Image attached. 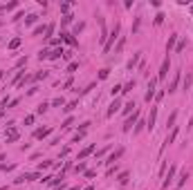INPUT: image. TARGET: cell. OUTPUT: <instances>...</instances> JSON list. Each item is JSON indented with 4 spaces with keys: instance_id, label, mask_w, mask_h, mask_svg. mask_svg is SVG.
I'll use <instances>...</instances> for the list:
<instances>
[{
    "instance_id": "obj_43",
    "label": "cell",
    "mask_w": 193,
    "mask_h": 190,
    "mask_svg": "<svg viewBox=\"0 0 193 190\" xmlns=\"http://www.w3.org/2000/svg\"><path fill=\"white\" fill-rule=\"evenodd\" d=\"M34 123V114H29V116H25V125H32Z\"/></svg>"
},
{
    "instance_id": "obj_12",
    "label": "cell",
    "mask_w": 193,
    "mask_h": 190,
    "mask_svg": "<svg viewBox=\"0 0 193 190\" xmlns=\"http://www.w3.org/2000/svg\"><path fill=\"white\" fill-rule=\"evenodd\" d=\"M49 128H38L36 132H34V139H45V136H49Z\"/></svg>"
},
{
    "instance_id": "obj_28",
    "label": "cell",
    "mask_w": 193,
    "mask_h": 190,
    "mask_svg": "<svg viewBox=\"0 0 193 190\" xmlns=\"http://www.w3.org/2000/svg\"><path fill=\"white\" fill-rule=\"evenodd\" d=\"M124 45H126V40H124V38H119V43H117V47H115V54H119V51L124 49Z\"/></svg>"
},
{
    "instance_id": "obj_40",
    "label": "cell",
    "mask_w": 193,
    "mask_h": 190,
    "mask_svg": "<svg viewBox=\"0 0 193 190\" xmlns=\"http://www.w3.org/2000/svg\"><path fill=\"white\" fill-rule=\"evenodd\" d=\"M133 107H135V103H128V105L124 107V114H130V110H133Z\"/></svg>"
},
{
    "instance_id": "obj_49",
    "label": "cell",
    "mask_w": 193,
    "mask_h": 190,
    "mask_svg": "<svg viewBox=\"0 0 193 190\" xmlns=\"http://www.w3.org/2000/svg\"><path fill=\"white\" fill-rule=\"evenodd\" d=\"M70 190H79V188H70Z\"/></svg>"
},
{
    "instance_id": "obj_30",
    "label": "cell",
    "mask_w": 193,
    "mask_h": 190,
    "mask_svg": "<svg viewBox=\"0 0 193 190\" xmlns=\"http://www.w3.org/2000/svg\"><path fill=\"white\" fill-rule=\"evenodd\" d=\"M72 123H74V119H72V116H70V119H65V121H63V130H70V128H72Z\"/></svg>"
},
{
    "instance_id": "obj_50",
    "label": "cell",
    "mask_w": 193,
    "mask_h": 190,
    "mask_svg": "<svg viewBox=\"0 0 193 190\" xmlns=\"http://www.w3.org/2000/svg\"><path fill=\"white\" fill-rule=\"evenodd\" d=\"M0 27H2V22H0Z\"/></svg>"
},
{
    "instance_id": "obj_39",
    "label": "cell",
    "mask_w": 193,
    "mask_h": 190,
    "mask_svg": "<svg viewBox=\"0 0 193 190\" xmlns=\"http://www.w3.org/2000/svg\"><path fill=\"white\" fill-rule=\"evenodd\" d=\"M164 94H166V90H160V92L155 94V99H157V101H162V99H164Z\"/></svg>"
},
{
    "instance_id": "obj_6",
    "label": "cell",
    "mask_w": 193,
    "mask_h": 190,
    "mask_svg": "<svg viewBox=\"0 0 193 190\" xmlns=\"http://www.w3.org/2000/svg\"><path fill=\"white\" fill-rule=\"evenodd\" d=\"M119 107H121V101L115 99L110 103V107H108V112H106V116H115V112H119Z\"/></svg>"
},
{
    "instance_id": "obj_1",
    "label": "cell",
    "mask_w": 193,
    "mask_h": 190,
    "mask_svg": "<svg viewBox=\"0 0 193 190\" xmlns=\"http://www.w3.org/2000/svg\"><path fill=\"white\" fill-rule=\"evenodd\" d=\"M117 38H119V25H115V27H112V31L108 34V40H106V45H103V51H106V54L112 49V45H115Z\"/></svg>"
},
{
    "instance_id": "obj_45",
    "label": "cell",
    "mask_w": 193,
    "mask_h": 190,
    "mask_svg": "<svg viewBox=\"0 0 193 190\" xmlns=\"http://www.w3.org/2000/svg\"><path fill=\"white\" fill-rule=\"evenodd\" d=\"M94 175H96V172H94V170H86V177H88V179H92V177H94Z\"/></svg>"
},
{
    "instance_id": "obj_16",
    "label": "cell",
    "mask_w": 193,
    "mask_h": 190,
    "mask_svg": "<svg viewBox=\"0 0 193 190\" xmlns=\"http://www.w3.org/2000/svg\"><path fill=\"white\" fill-rule=\"evenodd\" d=\"M139 58H141V51H137V54H135L133 58H130V63H128V70H133V67L139 63Z\"/></svg>"
},
{
    "instance_id": "obj_7",
    "label": "cell",
    "mask_w": 193,
    "mask_h": 190,
    "mask_svg": "<svg viewBox=\"0 0 193 190\" xmlns=\"http://www.w3.org/2000/svg\"><path fill=\"white\" fill-rule=\"evenodd\" d=\"M155 119H157V107H151L148 121H146V128H148V130H153V128H155Z\"/></svg>"
},
{
    "instance_id": "obj_8",
    "label": "cell",
    "mask_w": 193,
    "mask_h": 190,
    "mask_svg": "<svg viewBox=\"0 0 193 190\" xmlns=\"http://www.w3.org/2000/svg\"><path fill=\"white\" fill-rule=\"evenodd\" d=\"M63 54H65V49H63V47H54L52 51H49V56H47V58H49V61H59Z\"/></svg>"
},
{
    "instance_id": "obj_32",
    "label": "cell",
    "mask_w": 193,
    "mask_h": 190,
    "mask_svg": "<svg viewBox=\"0 0 193 190\" xmlns=\"http://www.w3.org/2000/svg\"><path fill=\"white\" fill-rule=\"evenodd\" d=\"M164 18H166V16H164L162 11H160V14L155 16V25H162V22H164Z\"/></svg>"
},
{
    "instance_id": "obj_22",
    "label": "cell",
    "mask_w": 193,
    "mask_h": 190,
    "mask_svg": "<svg viewBox=\"0 0 193 190\" xmlns=\"http://www.w3.org/2000/svg\"><path fill=\"white\" fill-rule=\"evenodd\" d=\"M36 20H38V16H36V14H29V16L25 18V25H34Z\"/></svg>"
},
{
    "instance_id": "obj_25",
    "label": "cell",
    "mask_w": 193,
    "mask_h": 190,
    "mask_svg": "<svg viewBox=\"0 0 193 190\" xmlns=\"http://www.w3.org/2000/svg\"><path fill=\"white\" fill-rule=\"evenodd\" d=\"M76 70H79V63H76V61H74V63H70V65H67V74H74Z\"/></svg>"
},
{
    "instance_id": "obj_44",
    "label": "cell",
    "mask_w": 193,
    "mask_h": 190,
    "mask_svg": "<svg viewBox=\"0 0 193 190\" xmlns=\"http://www.w3.org/2000/svg\"><path fill=\"white\" fill-rule=\"evenodd\" d=\"M83 27H86V22H79V25L74 27V34H79V31H81V29H83Z\"/></svg>"
},
{
    "instance_id": "obj_9",
    "label": "cell",
    "mask_w": 193,
    "mask_h": 190,
    "mask_svg": "<svg viewBox=\"0 0 193 190\" xmlns=\"http://www.w3.org/2000/svg\"><path fill=\"white\" fill-rule=\"evenodd\" d=\"M121 154H124V148H117V150L112 152V154H110L108 159H106V163H108V165H112V163H115V161H117L119 157H121Z\"/></svg>"
},
{
    "instance_id": "obj_11",
    "label": "cell",
    "mask_w": 193,
    "mask_h": 190,
    "mask_svg": "<svg viewBox=\"0 0 193 190\" xmlns=\"http://www.w3.org/2000/svg\"><path fill=\"white\" fill-rule=\"evenodd\" d=\"M155 96V80H151L148 83V92H146V96H144V101L146 103H151V99Z\"/></svg>"
},
{
    "instance_id": "obj_17",
    "label": "cell",
    "mask_w": 193,
    "mask_h": 190,
    "mask_svg": "<svg viewBox=\"0 0 193 190\" xmlns=\"http://www.w3.org/2000/svg\"><path fill=\"white\" fill-rule=\"evenodd\" d=\"M175 116H178V112H171V116L166 119V128H171V130L175 128Z\"/></svg>"
},
{
    "instance_id": "obj_10",
    "label": "cell",
    "mask_w": 193,
    "mask_h": 190,
    "mask_svg": "<svg viewBox=\"0 0 193 190\" xmlns=\"http://www.w3.org/2000/svg\"><path fill=\"white\" fill-rule=\"evenodd\" d=\"M61 40H65V43H70L72 47H76V38L72 36V34H67V31H61Z\"/></svg>"
},
{
    "instance_id": "obj_19",
    "label": "cell",
    "mask_w": 193,
    "mask_h": 190,
    "mask_svg": "<svg viewBox=\"0 0 193 190\" xmlns=\"http://www.w3.org/2000/svg\"><path fill=\"white\" fill-rule=\"evenodd\" d=\"M70 9H72V2H61V11L65 16H70Z\"/></svg>"
},
{
    "instance_id": "obj_14",
    "label": "cell",
    "mask_w": 193,
    "mask_h": 190,
    "mask_svg": "<svg viewBox=\"0 0 193 190\" xmlns=\"http://www.w3.org/2000/svg\"><path fill=\"white\" fill-rule=\"evenodd\" d=\"M178 83H180V72L175 74V78L171 80V85H168V87H166V90H168V94H173V92L178 90Z\"/></svg>"
},
{
    "instance_id": "obj_18",
    "label": "cell",
    "mask_w": 193,
    "mask_h": 190,
    "mask_svg": "<svg viewBox=\"0 0 193 190\" xmlns=\"http://www.w3.org/2000/svg\"><path fill=\"white\" fill-rule=\"evenodd\" d=\"M186 179H189V172H186V170H184V172H182V175H180V179H178V183H175V186H178V188H182Z\"/></svg>"
},
{
    "instance_id": "obj_34",
    "label": "cell",
    "mask_w": 193,
    "mask_h": 190,
    "mask_svg": "<svg viewBox=\"0 0 193 190\" xmlns=\"http://www.w3.org/2000/svg\"><path fill=\"white\" fill-rule=\"evenodd\" d=\"M108 74H110V70L106 67V70H101V72H99V78H101V80H103V78H108Z\"/></svg>"
},
{
    "instance_id": "obj_21",
    "label": "cell",
    "mask_w": 193,
    "mask_h": 190,
    "mask_svg": "<svg viewBox=\"0 0 193 190\" xmlns=\"http://www.w3.org/2000/svg\"><path fill=\"white\" fill-rule=\"evenodd\" d=\"M133 90H135V80H130V83H126V85L121 87V92H124V94H126V92H133Z\"/></svg>"
},
{
    "instance_id": "obj_26",
    "label": "cell",
    "mask_w": 193,
    "mask_h": 190,
    "mask_svg": "<svg viewBox=\"0 0 193 190\" xmlns=\"http://www.w3.org/2000/svg\"><path fill=\"white\" fill-rule=\"evenodd\" d=\"M74 172L79 175V172H86V163H83V161H79V163L74 165Z\"/></svg>"
},
{
    "instance_id": "obj_47",
    "label": "cell",
    "mask_w": 193,
    "mask_h": 190,
    "mask_svg": "<svg viewBox=\"0 0 193 190\" xmlns=\"http://www.w3.org/2000/svg\"><path fill=\"white\" fill-rule=\"evenodd\" d=\"M2 76H5V72H2V70H0V80H2Z\"/></svg>"
},
{
    "instance_id": "obj_4",
    "label": "cell",
    "mask_w": 193,
    "mask_h": 190,
    "mask_svg": "<svg viewBox=\"0 0 193 190\" xmlns=\"http://www.w3.org/2000/svg\"><path fill=\"white\" fill-rule=\"evenodd\" d=\"M175 172H178V165H171V168H168V175H166V179H164V183H162V188H168L171 186V181L175 179Z\"/></svg>"
},
{
    "instance_id": "obj_23",
    "label": "cell",
    "mask_w": 193,
    "mask_h": 190,
    "mask_svg": "<svg viewBox=\"0 0 193 190\" xmlns=\"http://www.w3.org/2000/svg\"><path fill=\"white\" fill-rule=\"evenodd\" d=\"M175 40H178V34H173V36H168V43H166V49H173Z\"/></svg>"
},
{
    "instance_id": "obj_29",
    "label": "cell",
    "mask_w": 193,
    "mask_h": 190,
    "mask_svg": "<svg viewBox=\"0 0 193 190\" xmlns=\"http://www.w3.org/2000/svg\"><path fill=\"white\" fill-rule=\"evenodd\" d=\"M191 83H193V76H191V74H186V78H184V90H189Z\"/></svg>"
},
{
    "instance_id": "obj_3",
    "label": "cell",
    "mask_w": 193,
    "mask_h": 190,
    "mask_svg": "<svg viewBox=\"0 0 193 190\" xmlns=\"http://www.w3.org/2000/svg\"><path fill=\"white\" fill-rule=\"evenodd\" d=\"M168 70H171V61H168V58H164L162 67H160V74H157V80H164V78H166Z\"/></svg>"
},
{
    "instance_id": "obj_35",
    "label": "cell",
    "mask_w": 193,
    "mask_h": 190,
    "mask_svg": "<svg viewBox=\"0 0 193 190\" xmlns=\"http://www.w3.org/2000/svg\"><path fill=\"white\" fill-rule=\"evenodd\" d=\"M47 56H49V51H47V49H41V51H38V58H41V61H43V58H47Z\"/></svg>"
},
{
    "instance_id": "obj_46",
    "label": "cell",
    "mask_w": 193,
    "mask_h": 190,
    "mask_svg": "<svg viewBox=\"0 0 193 190\" xmlns=\"http://www.w3.org/2000/svg\"><path fill=\"white\" fill-rule=\"evenodd\" d=\"M83 190H94V188H92V186H86V188H83Z\"/></svg>"
},
{
    "instance_id": "obj_37",
    "label": "cell",
    "mask_w": 193,
    "mask_h": 190,
    "mask_svg": "<svg viewBox=\"0 0 193 190\" xmlns=\"http://www.w3.org/2000/svg\"><path fill=\"white\" fill-rule=\"evenodd\" d=\"M119 92H121V85H115V87H112V90H110V94H112V96H117V94H119Z\"/></svg>"
},
{
    "instance_id": "obj_36",
    "label": "cell",
    "mask_w": 193,
    "mask_h": 190,
    "mask_svg": "<svg viewBox=\"0 0 193 190\" xmlns=\"http://www.w3.org/2000/svg\"><path fill=\"white\" fill-rule=\"evenodd\" d=\"M72 18H74V16H63V18H61V22H63V25H70Z\"/></svg>"
},
{
    "instance_id": "obj_38",
    "label": "cell",
    "mask_w": 193,
    "mask_h": 190,
    "mask_svg": "<svg viewBox=\"0 0 193 190\" xmlns=\"http://www.w3.org/2000/svg\"><path fill=\"white\" fill-rule=\"evenodd\" d=\"M52 105H54V107H61V105H63V99H61V96H59V99H54Z\"/></svg>"
},
{
    "instance_id": "obj_42",
    "label": "cell",
    "mask_w": 193,
    "mask_h": 190,
    "mask_svg": "<svg viewBox=\"0 0 193 190\" xmlns=\"http://www.w3.org/2000/svg\"><path fill=\"white\" fill-rule=\"evenodd\" d=\"M27 63V56H22V58H18V63H16V67H22Z\"/></svg>"
},
{
    "instance_id": "obj_48",
    "label": "cell",
    "mask_w": 193,
    "mask_h": 190,
    "mask_svg": "<svg viewBox=\"0 0 193 190\" xmlns=\"http://www.w3.org/2000/svg\"><path fill=\"white\" fill-rule=\"evenodd\" d=\"M191 14H193V5H191Z\"/></svg>"
},
{
    "instance_id": "obj_2",
    "label": "cell",
    "mask_w": 193,
    "mask_h": 190,
    "mask_svg": "<svg viewBox=\"0 0 193 190\" xmlns=\"http://www.w3.org/2000/svg\"><path fill=\"white\" fill-rule=\"evenodd\" d=\"M5 139H7V143L18 141V139H20V130L16 128V125H9V128H7V132H5Z\"/></svg>"
},
{
    "instance_id": "obj_5",
    "label": "cell",
    "mask_w": 193,
    "mask_h": 190,
    "mask_svg": "<svg viewBox=\"0 0 193 190\" xmlns=\"http://www.w3.org/2000/svg\"><path fill=\"white\" fill-rule=\"evenodd\" d=\"M137 116H139V112H135L133 116H128V119H126V123H124V128H121V130H124V132H130V130H133V125L137 123Z\"/></svg>"
},
{
    "instance_id": "obj_33",
    "label": "cell",
    "mask_w": 193,
    "mask_h": 190,
    "mask_svg": "<svg viewBox=\"0 0 193 190\" xmlns=\"http://www.w3.org/2000/svg\"><path fill=\"white\" fill-rule=\"evenodd\" d=\"M74 107H76V101H72V103H67V105L63 107V110H65V112H72Z\"/></svg>"
},
{
    "instance_id": "obj_41",
    "label": "cell",
    "mask_w": 193,
    "mask_h": 190,
    "mask_svg": "<svg viewBox=\"0 0 193 190\" xmlns=\"http://www.w3.org/2000/svg\"><path fill=\"white\" fill-rule=\"evenodd\" d=\"M45 76H47V72H38L36 76H34V80H41V78H45Z\"/></svg>"
},
{
    "instance_id": "obj_24",
    "label": "cell",
    "mask_w": 193,
    "mask_h": 190,
    "mask_svg": "<svg viewBox=\"0 0 193 190\" xmlns=\"http://www.w3.org/2000/svg\"><path fill=\"white\" fill-rule=\"evenodd\" d=\"M47 107H49V103H41V105L36 107V114H45V112H47Z\"/></svg>"
},
{
    "instance_id": "obj_13",
    "label": "cell",
    "mask_w": 193,
    "mask_h": 190,
    "mask_svg": "<svg viewBox=\"0 0 193 190\" xmlns=\"http://www.w3.org/2000/svg\"><path fill=\"white\" fill-rule=\"evenodd\" d=\"M92 152H94V146H88V148H83V150L79 152V161H83L86 157H90Z\"/></svg>"
},
{
    "instance_id": "obj_27",
    "label": "cell",
    "mask_w": 193,
    "mask_h": 190,
    "mask_svg": "<svg viewBox=\"0 0 193 190\" xmlns=\"http://www.w3.org/2000/svg\"><path fill=\"white\" fill-rule=\"evenodd\" d=\"M47 168H52V161H43V163L38 165V172H43V170H47Z\"/></svg>"
},
{
    "instance_id": "obj_31",
    "label": "cell",
    "mask_w": 193,
    "mask_h": 190,
    "mask_svg": "<svg viewBox=\"0 0 193 190\" xmlns=\"http://www.w3.org/2000/svg\"><path fill=\"white\" fill-rule=\"evenodd\" d=\"M117 181H119V183H128V172H121Z\"/></svg>"
},
{
    "instance_id": "obj_15",
    "label": "cell",
    "mask_w": 193,
    "mask_h": 190,
    "mask_svg": "<svg viewBox=\"0 0 193 190\" xmlns=\"http://www.w3.org/2000/svg\"><path fill=\"white\" fill-rule=\"evenodd\" d=\"M20 43H22V38H20V36L11 38V40H9V45H7V49H18V47H20Z\"/></svg>"
},
{
    "instance_id": "obj_20",
    "label": "cell",
    "mask_w": 193,
    "mask_h": 190,
    "mask_svg": "<svg viewBox=\"0 0 193 190\" xmlns=\"http://www.w3.org/2000/svg\"><path fill=\"white\" fill-rule=\"evenodd\" d=\"M43 31H47V25H38V27H36V29H34L32 34H34V36H41Z\"/></svg>"
}]
</instances>
